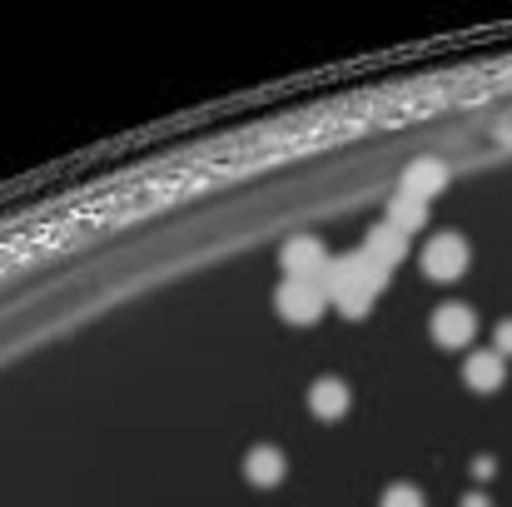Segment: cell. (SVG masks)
<instances>
[{"label": "cell", "mask_w": 512, "mask_h": 507, "mask_svg": "<svg viewBox=\"0 0 512 507\" xmlns=\"http://www.w3.org/2000/svg\"><path fill=\"white\" fill-rule=\"evenodd\" d=\"M383 289H388V269H378L363 249L339 254V259L329 264V274H324V294H329V304H339L348 319H363Z\"/></svg>", "instance_id": "cell-1"}, {"label": "cell", "mask_w": 512, "mask_h": 507, "mask_svg": "<svg viewBox=\"0 0 512 507\" xmlns=\"http://www.w3.org/2000/svg\"><path fill=\"white\" fill-rule=\"evenodd\" d=\"M274 309H279L284 324H314V319H324V309H329L324 279H284L274 289Z\"/></svg>", "instance_id": "cell-2"}, {"label": "cell", "mask_w": 512, "mask_h": 507, "mask_svg": "<svg viewBox=\"0 0 512 507\" xmlns=\"http://www.w3.org/2000/svg\"><path fill=\"white\" fill-rule=\"evenodd\" d=\"M463 269H468V239H463V234H438V239H428V249H423V274H428V279L453 284V279H463Z\"/></svg>", "instance_id": "cell-3"}, {"label": "cell", "mask_w": 512, "mask_h": 507, "mask_svg": "<svg viewBox=\"0 0 512 507\" xmlns=\"http://www.w3.org/2000/svg\"><path fill=\"white\" fill-rule=\"evenodd\" d=\"M279 264H284V274H289V279H324L334 259H329L324 239H314V234H299V239H289V244H284Z\"/></svg>", "instance_id": "cell-4"}, {"label": "cell", "mask_w": 512, "mask_h": 507, "mask_svg": "<svg viewBox=\"0 0 512 507\" xmlns=\"http://www.w3.org/2000/svg\"><path fill=\"white\" fill-rule=\"evenodd\" d=\"M428 334H433V343H443V348H463V343H473V334H478V319H473L468 304H443V309H433Z\"/></svg>", "instance_id": "cell-5"}, {"label": "cell", "mask_w": 512, "mask_h": 507, "mask_svg": "<svg viewBox=\"0 0 512 507\" xmlns=\"http://www.w3.org/2000/svg\"><path fill=\"white\" fill-rule=\"evenodd\" d=\"M503 378H508V358H498V348H483V353L463 358V383L473 393H498Z\"/></svg>", "instance_id": "cell-6"}, {"label": "cell", "mask_w": 512, "mask_h": 507, "mask_svg": "<svg viewBox=\"0 0 512 507\" xmlns=\"http://www.w3.org/2000/svg\"><path fill=\"white\" fill-rule=\"evenodd\" d=\"M244 478H249L254 488H279V483L289 478V458H284L279 448L259 443V448L244 453Z\"/></svg>", "instance_id": "cell-7"}, {"label": "cell", "mask_w": 512, "mask_h": 507, "mask_svg": "<svg viewBox=\"0 0 512 507\" xmlns=\"http://www.w3.org/2000/svg\"><path fill=\"white\" fill-rule=\"evenodd\" d=\"M363 254H368L378 269H393V264H403V254H408V234H398L393 224H373V229L363 234Z\"/></svg>", "instance_id": "cell-8"}, {"label": "cell", "mask_w": 512, "mask_h": 507, "mask_svg": "<svg viewBox=\"0 0 512 507\" xmlns=\"http://www.w3.org/2000/svg\"><path fill=\"white\" fill-rule=\"evenodd\" d=\"M443 184H448V165L443 160H413V165L403 169V194H413V199H433V194H443Z\"/></svg>", "instance_id": "cell-9"}, {"label": "cell", "mask_w": 512, "mask_h": 507, "mask_svg": "<svg viewBox=\"0 0 512 507\" xmlns=\"http://www.w3.org/2000/svg\"><path fill=\"white\" fill-rule=\"evenodd\" d=\"M348 383L343 378H314L309 383V413L314 418H324V423H334V418H343L348 413Z\"/></svg>", "instance_id": "cell-10"}, {"label": "cell", "mask_w": 512, "mask_h": 507, "mask_svg": "<svg viewBox=\"0 0 512 507\" xmlns=\"http://www.w3.org/2000/svg\"><path fill=\"white\" fill-rule=\"evenodd\" d=\"M383 224H393L398 234H413V229H423V224H428V204L398 189V194L388 199V219H383Z\"/></svg>", "instance_id": "cell-11"}, {"label": "cell", "mask_w": 512, "mask_h": 507, "mask_svg": "<svg viewBox=\"0 0 512 507\" xmlns=\"http://www.w3.org/2000/svg\"><path fill=\"white\" fill-rule=\"evenodd\" d=\"M378 507H428V503H423V493H418L413 483H393V488L383 493V503Z\"/></svg>", "instance_id": "cell-12"}, {"label": "cell", "mask_w": 512, "mask_h": 507, "mask_svg": "<svg viewBox=\"0 0 512 507\" xmlns=\"http://www.w3.org/2000/svg\"><path fill=\"white\" fill-rule=\"evenodd\" d=\"M498 358H512V319L498 324Z\"/></svg>", "instance_id": "cell-13"}, {"label": "cell", "mask_w": 512, "mask_h": 507, "mask_svg": "<svg viewBox=\"0 0 512 507\" xmlns=\"http://www.w3.org/2000/svg\"><path fill=\"white\" fill-rule=\"evenodd\" d=\"M463 507H493V503H488V493H468V498H463Z\"/></svg>", "instance_id": "cell-14"}]
</instances>
